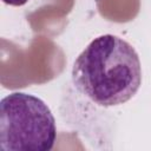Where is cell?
Wrapping results in <instances>:
<instances>
[{"label": "cell", "instance_id": "obj_1", "mask_svg": "<svg viewBox=\"0 0 151 151\" xmlns=\"http://www.w3.org/2000/svg\"><path fill=\"white\" fill-rule=\"evenodd\" d=\"M72 81L79 92L98 106L124 104L142 85L138 53L131 44L117 35H99L76 59Z\"/></svg>", "mask_w": 151, "mask_h": 151}, {"label": "cell", "instance_id": "obj_2", "mask_svg": "<svg viewBox=\"0 0 151 151\" xmlns=\"http://www.w3.org/2000/svg\"><path fill=\"white\" fill-rule=\"evenodd\" d=\"M57 138L47 104L29 93L13 92L0 101V147L4 151H50Z\"/></svg>", "mask_w": 151, "mask_h": 151}, {"label": "cell", "instance_id": "obj_3", "mask_svg": "<svg viewBox=\"0 0 151 151\" xmlns=\"http://www.w3.org/2000/svg\"><path fill=\"white\" fill-rule=\"evenodd\" d=\"M28 0H2V2L4 4H6V5H9V6H22V5H25L26 2H27Z\"/></svg>", "mask_w": 151, "mask_h": 151}]
</instances>
